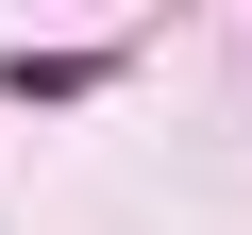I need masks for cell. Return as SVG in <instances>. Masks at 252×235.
Instances as JSON below:
<instances>
[{
    "label": "cell",
    "mask_w": 252,
    "mask_h": 235,
    "mask_svg": "<svg viewBox=\"0 0 252 235\" xmlns=\"http://www.w3.org/2000/svg\"><path fill=\"white\" fill-rule=\"evenodd\" d=\"M118 51H0V84H17V101H84Z\"/></svg>",
    "instance_id": "1"
}]
</instances>
